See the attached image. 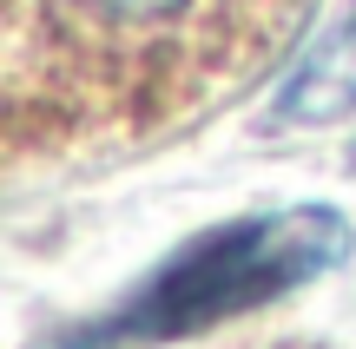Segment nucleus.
Segmentation results:
<instances>
[{
	"instance_id": "nucleus-1",
	"label": "nucleus",
	"mask_w": 356,
	"mask_h": 349,
	"mask_svg": "<svg viewBox=\"0 0 356 349\" xmlns=\"http://www.w3.org/2000/svg\"><path fill=\"white\" fill-rule=\"evenodd\" d=\"M297 20V0H13L7 99L73 112H172L244 73Z\"/></svg>"
},
{
	"instance_id": "nucleus-2",
	"label": "nucleus",
	"mask_w": 356,
	"mask_h": 349,
	"mask_svg": "<svg viewBox=\"0 0 356 349\" xmlns=\"http://www.w3.org/2000/svg\"><path fill=\"white\" fill-rule=\"evenodd\" d=\"M356 231L337 205H284V211H251L198 231L191 244H178L165 264H152L139 290L119 303L113 316H99L92 349L106 343H172L191 330L231 323L244 310L291 297V290L330 277L337 264H350Z\"/></svg>"
},
{
	"instance_id": "nucleus-3",
	"label": "nucleus",
	"mask_w": 356,
	"mask_h": 349,
	"mask_svg": "<svg viewBox=\"0 0 356 349\" xmlns=\"http://www.w3.org/2000/svg\"><path fill=\"white\" fill-rule=\"evenodd\" d=\"M270 112H277V126H337V119L356 112V20L323 33L291 66V79L270 99Z\"/></svg>"
}]
</instances>
